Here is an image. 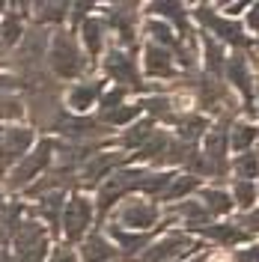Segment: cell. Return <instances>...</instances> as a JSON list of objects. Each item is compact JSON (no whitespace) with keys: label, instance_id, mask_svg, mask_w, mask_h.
I'll return each instance as SVG.
<instances>
[{"label":"cell","instance_id":"cell-21","mask_svg":"<svg viewBox=\"0 0 259 262\" xmlns=\"http://www.w3.org/2000/svg\"><path fill=\"white\" fill-rule=\"evenodd\" d=\"M194 232H200L203 238H209V242H214V245H221V247H235L250 238V232L235 227V224H206V227L194 229Z\"/></svg>","mask_w":259,"mask_h":262},{"label":"cell","instance_id":"cell-30","mask_svg":"<svg viewBox=\"0 0 259 262\" xmlns=\"http://www.w3.org/2000/svg\"><path fill=\"white\" fill-rule=\"evenodd\" d=\"M24 203H3L0 206V238L3 242H12L15 238L18 227H21V221H24Z\"/></svg>","mask_w":259,"mask_h":262},{"label":"cell","instance_id":"cell-6","mask_svg":"<svg viewBox=\"0 0 259 262\" xmlns=\"http://www.w3.org/2000/svg\"><path fill=\"white\" fill-rule=\"evenodd\" d=\"M191 250H203V245L197 242L191 232H167L164 238H155L137 256V262H176L179 256H188Z\"/></svg>","mask_w":259,"mask_h":262},{"label":"cell","instance_id":"cell-15","mask_svg":"<svg viewBox=\"0 0 259 262\" xmlns=\"http://www.w3.org/2000/svg\"><path fill=\"white\" fill-rule=\"evenodd\" d=\"M21 81L18 75L0 72V119H21L27 114V104L21 101Z\"/></svg>","mask_w":259,"mask_h":262},{"label":"cell","instance_id":"cell-17","mask_svg":"<svg viewBox=\"0 0 259 262\" xmlns=\"http://www.w3.org/2000/svg\"><path fill=\"white\" fill-rule=\"evenodd\" d=\"M143 69L149 78H164V81L176 78V60H173V54L164 51L161 45H152V42H146V48H143Z\"/></svg>","mask_w":259,"mask_h":262},{"label":"cell","instance_id":"cell-25","mask_svg":"<svg viewBox=\"0 0 259 262\" xmlns=\"http://www.w3.org/2000/svg\"><path fill=\"white\" fill-rule=\"evenodd\" d=\"M0 137H3V143L9 149V155L21 161L24 155H27V149L33 146V128H21V125H6V128H0Z\"/></svg>","mask_w":259,"mask_h":262},{"label":"cell","instance_id":"cell-28","mask_svg":"<svg viewBox=\"0 0 259 262\" xmlns=\"http://www.w3.org/2000/svg\"><path fill=\"white\" fill-rule=\"evenodd\" d=\"M149 12L164 18V21H170V24H176V30L182 33V39H188V24H191V18H188V6H185V3H152Z\"/></svg>","mask_w":259,"mask_h":262},{"label":"cell","instance_id":"cell-27","mask_svg":"<svg viewBox=\"0 0 259 262\" xmlns=\"http://www.w3.org/2000/svg\"><path fill=\"white\" fill-rule=\"evenodd\" d=\"M81 36H83V48L90 57H98L101 51H104V36H107V24H104V18H87L81 24Z\"/></svg>","mask_w":259,"mask_h":262},{"label":"cell","instance_id":"cell-12","mask_svg":"<svg viewBox=\"0 0 259 262\" xmlns=\"http://www.w3.org/2000/svg\"><path fill=\"white\" fill-rule=\"evenodd\" d=\"M93 200L83 194H72L69 203H66L63 212V235L66 245H75V242H83L87 238V229L93 227Z\"/></svg>","mask_w":259,"mask_h":262},{"label":"cell","instance_id":"cell-47","mask_svg":"<svg viewBox=\"0 0 259 262\" xmlns=\"http://www.w3.org/2000/svg\"><path fill=\"white\" fill-rule=\"evenodd\" d=\"M211 259V253H197V256H191V259H185V262H209Z\"/></svg>","mask_w":259,"mask_h":262},{"label":"cell","instance_id":"cell-7","mask_svg":"<svg viewBox=\"0 0 259 262\" xmlns=\"http://www.w3.org/2000/svg\"><path fill=\"white\" fill-rule=\"evenodd\" d=\"M12 247H15V262H45L48 232L36 217H24L12 238Z\"/></svg>","mask_w":259,"mask_h":262},{"label":"cell","instance_id":"cell-50","mask_svg":"<svg viewBox=\"0 0 259 262\" xmlns=\"http://www.w3.org/2000/svg\"><path fill=\"white\" fill-rule=\"evenodd\" d=\"M209 262H224V259H218V256H211V259Z\"/></svg>","mask_w":259,"mask_h":262},{"label":"cell","instance_id":"cell-38","mask_svg":"<svg viewBox=\"0 0 259 262\" xmlns=\"http://www.w3.org/2000/svg\"><path fill=\"white\" fill-rule=\"evenodd\" d=\"M140 114H143V111H140V104H122V107H116V111L98 114V119H101L107 128H116V125H131Z\"/></svg>","mask_w":259,"mask_h":262},{"label":"cell","instance_id":"cell-1","mask_svg":"<svg viewBox=\"0 0 259 262\" xmlns=\"http://www.w3.org/2000/svg\"><path fill=\"white\" fill-rule=\"evenodd\" d=\"M48 69L57 81H75L90 69V60L81 51V45L75 42V36L69 30H57L51 36L48 48Z\"/></svg>","mask_w":259,"mask_h":262},{"label":"cell","instance_id":"cell-33","mask_svg":"<svg viewBox=\"0 0 259 262\" xmlns=\"http://www.w3.org/2000/svg\"><path fill=\"white\" fill-rule=\"evenodd\" d=\"M24 12H6L3 15V21H0V36H3V45L6 48H15V45H21V39H24Z\"/></svg>","mask_w":259,"mask_h":262},{"label":"cell","instance_id":"cell-16","mask_svg":"<svg viewBox=\"0 0 259 262\" xmlns=\"http://www.w3.org/2000/svg\"><path fill=\"white\" fill-rule=\"evenodd\" d=\"M167 221H170V224H173V221H182L185 232H194V229L211 224V212L203 203H197V200H182V203H173V206L167 209Z\"/></svg>","mask_w":259,"mask_h":262},{"label":"cell","instance_id":"cell-39","mask_svg":"<svg viewBox=\"0 0 259 262\" xmlns=\"http://www.w3.org/2000/svg\"><path fill=\"white\" fill-rule=\"evenodd\" d=\"M232 173H235V179H247V182L259 179V152H242V155H235Z\"/></svg>","mask_w":259,"mask_h":262},{"label":"cell","instance_id":"cell-22","mask_svg":"<svg viewBox=\"0 0 259 262\" xmlns=\"http://www.w3.org/2000/svg\"><path fill=\"white\" fill-rule=\"evenodd\" d=\"M143 33L149 36V42L152 45H161L164 51H170L173 57H176L179 51H182V36H179L167 21H158V18H149L143 24Z\"/></svg>","mask_w":259,"mask_h":262},{"label":"cell","instance_id":"cell-41","mask_svg":"<svg viewBox=\"0 0 259 262\" xmlns=\"http://www.w3.org/2000/svg\"><path fill=\"white\" fill-rule=\"evenodd\" d=\"M125 86H114L111 93H104L101 101H98V114H107V111H116V107H122V101H125Z\"/></svg>","mask_w":259,"mask_h":262},{"label":"cell","instance_id":"cell-45","mask_svg":"<svg viewBox=\"0 0 259 262\" xmlns=\"http://www.w3.org/2000/svg\"><path fill=\"white\" fill-rule=\"evenodd\" d=\"M242 229H247V232H259V209H250V212H244L242 224H239Z\"/></svg>","mask_w":259,"mask_h":262},{"label":"cell","instance_id":"cell-31","mask_svg":"<svg viewBox=\"0 0 259 262\" xmlns=\"http://www.w3.org/2000/svg\"><path fill=\"white\" fill-rule=\"evenodd\" d=\"M155 134V119H149V116H143L140 122H131L128 131H122V137H119V146L122 149H137L143 146L146 140Z\"/></svg>","mask_w":259,"mask_h":262},{"label":"cell","instance_id":"cell-32","mask_svg":"<svg viewBox=\"0 0 259 262\" xmlns=\"http://www.w3.org/2000/svg\"><path fill=\"white\" fill-rule=\"evenodd\" d=\"M259 140V125L253 122H232V128H229V149H235L239 155L242 152H250V146Z\"/></svg>","mask_w":259,"mask_h":262},{"label":"cell","instance_id":"cell-18","mask_svg":"<svg viewBox=\"0 0 259 262\" xmlns=\"http://www.w3.org/2000/svg\"><path fill=\"white\" fill-rule=\"evenodd\" d=\"M101 96H104V81H83V83H75L66 93V104L78 116H83L96 101H101Z\"/></svg>","mask_w":259,"mask_h":262},{"label":"cell","instance_id":"cell-37","mask_svg":"<svg viewBox=\"0 0 259 262\" xmlns=\"http://www.w3.org/2000/svg\"><path fill=\"white\" fill-rule=\"evenodd\" d=\"M36 9V24H60L69 12H72V3H33Z\"/></svg>","mask_w":259,"mask_h":262},{"label":"cell","instance_id":"cell-11","mask_svg":"<svg viewBox=\"0 0 259 262\" xmlns=\"http://www.w3.org/2000/svg\"><path fill=\"white\" fill-rule=\"evenodd\" d=\"M158 206L149 203V200H140V196H131V200H122L119 209H116L114 224L122 229H134V232H149L158 224Z\"/></svg>","mask_w":259,"mask_h":262},{"label":"cell","instance_id":"cell-51","mask_svg":"<svg viewBox=\"0 0 259 262\" xmlns=\"http://www.w3.org/2000/svg\"><path fill=\"white\" fill-rule=\"evenodd\" d=\"M0 206H3V188H0Z\"/></svg>","mask_w":259,"mask_h":262},{"label":"cell","instance_id":"cell-42","mask_svg":"<svg viewBox=\"0 0 259 262\" xmlns=\"http://www.w3.org/2000/svg\"><path fill=\"white\" fill-rule=\"evenodd\" d=\"M232 262H259V245H247L232 253Z\"/></svg>","mask_w":259,"mask_h":262},{"label":"cell","instance_id":"cell-19","mask_svg":"<svg viewBox=\"0 0 259 262\" xmlns=\"http://www.w3.org/2000/svg\"><path fill=\"white\" fill-rule=\"evenodd\" d=\"M224 75H227V81L232 83L247 101L253 98V75H250V63H247V57H244L242 51H235L232 57H227V69H224Z\"/></svg>","mask_w":259,"mask_h":262},{"label":"cell","instance_id":"cell-20","mask_svg":"<svg viewBox=\"0 0 259 262\" xmlns=\"http://www.w3.org/2000/svg\"><path fill=\"white\" fill-rule=\"evenodd\" d=\"M81 259L83 262H116V259H122V256H119V247L111 238H104L101 232H93V235L83 238Z\"/></svg>","mask_w":259,"mask_h":262},{"label":"cell","instance_id":"cell-29","mask_svg":"<svg viewBox=\"0 0 259 262\" xmlns=\"http://www.w3.org/2000/svg\"><path fill=\"white\" fill-rule=\"evenodd\" d=\"M203 60H206V75H211V78H221L224 75V69H227L224 45L214 36H206V33H203Z\"/></svg>","mask_w":259,"mask_h":262},{"label":"cell","instance_id":"cell-46","mask_svg":"<svg viewBox=\"0 0 259 262\" xmlns=\"http://www.w3.org/2000/svg\"><path fill=\"white\" fill-rule=\"evenodd\" d=\"M247 9H250V12H247V30L259 33V3H250Z\"/></svg>","mask_w":259,"mask_h":262},{"label":"cell","instance_id":"cell-48","mask_svg":"<svg viewBox=\"0 0 259 262\" xmlns=\"http://www.w3.org/2000/svg\"><path fill=\"white\" fill-rule=\"evenodd\" d=\"M0 262H15V256H9L6 250H0Z\"/></svg>","mask_w":259,"mask_h":262},{"label":"cell","instance_id":"cell-40","mask_svg":"<svg viewBox=\"0 0 259 262\" xmlns=\"http://www.w3.org/2000/svg\"><path fill=\"white\" fill-rule=\"evenodd\" d=\"M194 191H200V179L197 176H176L173 179V185H170V191L164 194V200H185L188 194H194Z\"/></svg>","mask_w":259,"mask_h":262},{"label":"cell","instance_id":"cell-52","mask_svg":"<svg viewBox=\"0 0 259 262\" xmlns=\"http://www.w3.org/2000/svg\"><path fill=\"white\" fill-rule=\"evenodd\" d=\"M256 191H259V185H256Z\"/></svg>","mask_w":259,"mask_h":262},{"label":"cell","instance_id":"cell-9","mask_svg":"<svg viewBox=\"0 0 259 262\" xmlns=\"http://www.w3.org/2000/svg\"><path fill=\"white\" fill-rule=\"evenodd\" d=\"M104 75L107 78H114L116 83H122L125 90L131 93H143L146 83L140 81V69H137V60H134V54L125 48H119V45H111L107 54H104Z\"/></svg>","mask_w":259,"mask_h":262},{"label":"cell","instance_id":"cell-4","mask_svg":"<svg viewBox=\"0 0 259 262\" xmlns=\"http://www.w3.org/2000/svg\"><path fill=\"white\" fill-rule=\"evenodd\" d=\"M194 18L206 27V30H211V36L218 39V42H227V45H232L235 51H242V54H247V51L256 48V42L244 33V27L235 21V18H227V15H218L214 9H211L209 3H203V6H197Z\"/></svg>","mask_w":259,"mask_h":262},{"label":"cell","instance_id":"cell-36","mask_svg":"<svg viewBox=\"0 0 259 262\" xmlns=\"http://www.w3.org/2000/svg\"><path fill=\"white\" fill-rule=\"evenodd\" d=\"M256 200H259L256 182H247V179H232V203H235V206H239L242 212H250Z\"/></svg>","mask_w":259,"mask_h":262},{"label":"cell","instance_id":"cell-10","mask_svg":"<svg viewBox=\"0 0 259 262\" xmlns=\"http://www.w3.org/2000/svg\"><path fill=\"white\" fill-rule=\"evenodd\" d=\"M232 116L235 114H221L218 116V125H211L209 134L203 137V155L211 161L214 167V179L227 176L229 161H227V152H229V128H232Z\"/></svg>","mask_w":259,"mask_h":262},{"label":"cell","instance_id":"cell-2","mask_svg":"<svg viewBox=\"0 0 259 262\" xmlns=\"http://www.w3.org/2000/svg\"><path fill=\"white\" fill-rule=\"evenodd\" d=\"M54 158H57V140H51V137L39 140V143L33 146V152H27V155L9 170L6 188H9V191H27L39 176H45V170L54 164Z\"/></svg>","mask_w":259,"mask_h":262},{"label":"cell","instance_id":"cell-3","mask_svg":"<svg viewBox=\"0 0 259 262\" xmlns=\"http://www.w3.org/2000/svg\"><path fill=\"white\" fill-rule=\"evenodd\" d=\"M146 173H149V170H143V167H119L114 176H107V179L98 185L96 212L98 214H107L116 203H122L131 191H140Z\"/></svg>","mask_w":259,"mask_h":262},{"label":"cell","instance_id":"cell-49","mask_svg":"<svg viewBox=\"0 0 259 262\" xmlns=\"http://www.w3.org/2000/svg\"><path fill=\"white\" fill-rule=\"evenodd\" d=\"M0 60H6V45H3V36H0Z\"/></svg>","mask_w":259,"mask_h":262},{"label":"cell","instance_id":"cell-5","mask_svg":"<svg viewBox=\"0 0 259 262\" xmlns=\"http://www.w3.org/2000/svg\"><path fill=\"white\" fill-rule=\"evenodd\" d=\"M48 48H51V36L39 24H33L27 27L24 33V39H21V45L18 51L12 54V66H15L18 75H27V72H36V69H45V57H48Z\"/></svg>","mask_w":259,"mask_h":262},{"label":"cell","instance_id":"cell-8","mask_svg":"<svg viewBox=\"0 0 259 262\" xmlns=\"http://www.w3.org/2000/svg\"><path fill=\"white\" fill-rule=\"evenodd\" d=\"M140 6L137 3H107L104 6V24L114 27L119 36V48L137 51V24H140Z\"/></svg>","mask_w":259,"mask_h":262},{"label":"cell","instance_id":"cell-34","mask_svg":"<svg viewBox=\"0 0 259 262\" xmlns=\"http://www.w3.org/2000/svg\"><path fill=\"white\" fill-rule=\"evenodd\" d=\"M173 179H176V173H173V170H155V173H146L140 191L149 194V196H155V200H164V194L170 191Z\"/></svg>","mask_w":259,"mask_h":262},{"label":"cell","instance_id":"cell-14","mask_svg":"<svg viewBox=\"0 0 259 262\" xmlns=\"http://www.w3.org/2000/svg\"><path fill=\"white\" fill-rule=\"evenodd\" d=\"M107 235H111V242L119 247V256H122L119 262H137V256L155 242V238H152V235H155L152 229H149V232H134V229H131L128 232V229L116 227V224L107 227Z\"/></svg>","mask_w":259,"mask_h":262},{"label":"cell","instance_id":"cell-13","mask_svg":"<svg viewBox=\"0 0 259 262\" xmlns=\"http://www.w3.org/2000/svg\"><path fill=\"white\" fill-rule=\"evenodd\" d=\"M128 161H131V155H125V152H104L101 149L78 170V188H98L107 176H114L116 167H122Z\"/></svg>","mask_w":259,"mask_h":262},{"label":"cell","instance_id":"cell-24","mask_svg":"<svg viewBox=\"0 0 259 262\" xmlns=\"http://www.w3.org/2000/svg\"><path fill=\"white\" fill-rule=\"evenodd\" d=\"M66 203H69V200H66V191H51V194L39 196V203H36V214H39V217H45V224L57 232L60 224H63Z\"/></svg>","mask_w":259,"mask_h":262},{"label":"cell","instance_id":"cell-43","mask_svg":"<svg viewBox=\"0 0 259 262\" xmlns=\"http://www.w3.org/2000/svg\"><path fill=\"white\" fill-rule=\"evenodd\" d=\"M48 262H78V256H75V250L69 245H60L51 250V259Z\"/></svg>","mask_w":259,"mask_h":262},{"label":"cell","instance_id":"cell-44","mask_svg":"<svg viewBox=\"0 0 259 262\" xmlns=\"http://www.w3.org/2000/svg\"><path fill=\"white\" fill-rule=\"evenodd\" d=\"M90 9H96V3H90V0H87V3H72V12H69V15H72L75 24H83Z\"/></svg>","mask_w":259,"mask_h":262},{"label":"cell","instance_id":"cell-35","mask_svg":"<svg viewBox=\"0 0 259 262\" xmlns=\"http://www.w3.org/2000/svg\"><path fill=\"white\" fill-rule=\"evenodd\" d=\"M200 200H203V206L209 209L211 214H229L232 212V194L227 191H221V188H203L200 191Z\"/></svg>","mask_w":259,"mask_h":262},{"label":"cell","instance_id":"cell-23","mask_svg":"<svg viewBox=\"0 0 259 262\" xmlns=\"http://www.w3.org/2000/svg\"><path fill=\"white\" fill-rule=\"evenodd\" d=\"M209 128H211V122H209L206 114H191V111H185V114L179 116V122H176V137L182 140V143L197 146V140L206 137Z\"/></svg>","mask_w":259,"mask_h":262},{"label":"cell","instance_id":"cell-26","mask_svg":"<svg viewBox=\"0 0 259 262\" xmlns=\"http://www.w3.org/2000/svg\"><path fill=\"white\" fill-rule=\"evenodd\" d=\"M170 140H173V134H170V131H158V128H155V134H152L140 149H137V155H134V158L161 167L164 155H167V149H170Z\"/></svg>","mask_w":259,"mask_h":262}]
</instances>
